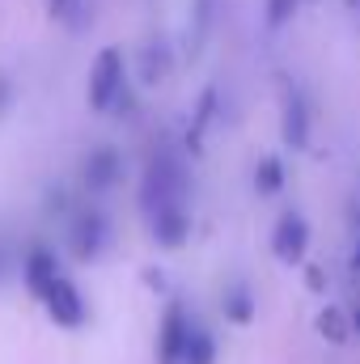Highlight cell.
Wrapping results in <instances>:
<instances>
[{
	"label": "cell",
	"instance_id": "cell-1",
	"mask_svg": "<svg viewBox=\"0 0 360 364\" xmlns=\"http://www.w3.org/2000/svg\"><path fill=\"white\" fill-rule=\"evenodd\" d=\"M174 203H186V166L179 153H157L140 178V212L153 216Z\"/></svg>",
	"mask_w": 360,
	"mask_h": 364
},
{
	"label": "cell",
	"instance_id": "cell-2",
	"mask_svg": "<svg viewBox=\"0 0 360 364\" xmlns=\"http://www.w3.org/2000/svg\"><path fill=\"white\" fill-rule=\"evenodd\" d=\"M132 81H127V55H123V47H102L97 55H93L90 64V81H85V102H90L93 114H110L115 110V102H119V93L127 90Z\"/></svg>",
	"mask_w": 360,
	"mask_h": 364
},
{
	"label": "cell",
	"instance_id": "cell-3",
	"mask_svg": "<svg viewBox=\"0 0 360 364\" xmlns=\"http://www.w3.org/2000/svg\"><path fill=\"white\" fill-rule=\"evenodd\" d=\"M110 246V216L97 203H77L68 216V255L77 263H97Z\"/></svg>",
	"mask_w": 360,
	"mask_h": 364
},
{
	"label": "cell",
	"instance_id": "cell-4",
	"mask_svg": "<svg viewBox=\"0 0 360 364\" xmlns=\"http://www.w3.org/2000/svg\"><path fill=\"white\" fill-rule=\"evenodd\" d=\"M38 305H43V314H47L60 331H81V326L90 322V301H85V292H81L64 272L55 275V284L38 296Z\"/></svg>",
	"mask_w": 360,
	"mask_h": 364
},
{
	"label": "cell",
	"instance_id": "cell-5",
	"mask_svg": "<svg viewBox=\"0 0 360 364\" xmlns=\"http://www.w3.org/2000/svg\"><path fill=\"white\" fill-rule=\"evenodd\" d=\"M309 132H314V110H309V97L301 85H284L280 93V140L301 153L309 144Z\"/></svg>",
	"mask_w": 360,
	"mask_h": 364
},
{
	"label": "cell",
	"instance_id": "cell-6",
	"mask_svg": "<svg viewBox=\"0 0 360 364\" xmlns=\"http://www.w3.org/2000/svg\"><path fill=\"white\" fill-rule=\"evenodd\" d=\"M271 255H275L284 267H301V263H305V255H309V220H305L297 208L280 212V220H275V229H271Z\"/></svg>",
	"mask_w": 360,
	"mask_h": 364
},
{
	"label": "cell",
	"instance_id": "cell-7",
	"mask_svg": "<svg viewBox=\"0 0 360 364\" xmlns=\"http://www.w3.org/2000/svg\"><path fill=\"white\" fill-rule=\"evenodd\" d=\"M119 182H123V153H119L115 144H97V149H90L85 161H81V186L97 199V195L115 191Z\"/></svg>",
	"mask_w": 360,
	"mask_h": 364
},
{
	"label": "cell",
	"instance_id": "cell-8",
	"mask_svg": "<svg viewBox=\"0 0 360 364\" xmlns=\"http://www.w3.org/2000/svg\"><path fill=\"white\" fill-rule=\"evenodd\" d=\"M186 331H191V314L182 301H170L157 326V364H182V348H186Z\"/></svg>",
	"mask_w": 360,
	"mask_h": 364
},
{
	"label": "cell",
	"instance_id": "cell-9",
	"mask_svg": "<svg viewBox=\"0 0 360 364\" xmlns=\"http://www.w3.org/2000/svg\"><path fill=\"white\" fill-rule=\"evenodd\" d=\"M144 220H149V237H153L162 250H182V246L191 242V212H186V203L162 208V212H153V216H144Z\"/></svg>",
	"mask_w": 360,
	"mask_h": 364
},
{
	"label": "cell",
	"instance_id": "cell-10",
	"mask_svg": "<svg viewBox=\"0 0 360 364\" xmlns=\"http://www.w3.org/2000/svg\"><path fill=\"white\" fill-rule=\"evenodd\" d=\"M55 275H60V259H55L47 246H30V250H26V259H21V279H26V288H30L34 301L55 284Z\"/></svg>",
	"mask_w": 360,
	"mask_h": 364
},
{
	"label": "cell",
	"instance_id": "cell-11",
	"mask_svg": "<svg viewBox=\"0 0 360 364\" xmlns=\"http://www.w3.org/2000/svg\"><path fill=\"white\" fill-rule=\"evenodd\" d=\"M221 314H225V322H233V326H250V322L259 318L255 288H250L242 275L225 284V292H221Z\"/></svg>",
	"mask_w": 360,
	"mask_h": 364
},
{
	"label": "cell",
	"instance_id": "cell-12",
	"mask_svg": "<svg viewBox=\"0 0 360 364\" xmlns=\"http://www.w3.org/2000/svg\"><path fill=\"white\" fill-rule=\"evenodd\" d=\"M314 326H318V335H322L327 343H335V348H344V343L356 335V331H352V314L339 309V305H322L318 318H314Z\"/></svg>",
	"mask_w": 360,
	"mask_h": 364
},
{
	"label": "cell",
	"instance_id": "cell-13",
	"mask_svg": "<svg viewBox=\"0 0 360 364\" xmlns=\"http://www.w3.org/2000/svg\"><path fill=\"white\" fill-rule=\"evenodd\" d=\"M182 364H216V339L203 322L191 318V331H186V348H182Z\"/></svg>",
	"mask_w": 360,
	"mask_h": 364
},
{
	"label": "cell",
	"instance_id": "cell-14",
	"mask_svg": "<svg viewBox=\"0 0 360 364\" xmlns=\"http://www.w3.org/2000/svg\"><path fill=\"white\" fill-rule=\"evenodd\" d=\"M166 73H170V47L166 43H149L140 51V81L144 85H162Z\"/></svg>",
	"mask_w": 360,
	"mask_h": 364
},
{
	"label": "cell",
	"instance_id": "cell-15",
	"mask_svg": "<svg viewBox=\"0 0 360 364\" xmlns=\"http://www.w3.org/2000/svg\"><path fill=\"white\" fill-rule=\"evenodd\" d=\"M284 161L280 157H259V166H255V191L263 195V199H271V195H280L284 191Z\"/></svg>",
	"mask_w": 360,
	"mask_h": 364
},
{
	"label": "cell",
	"instance_id": "cell-16",
	"mask_svg": "<svg viewBox=\"0 0 360 364\" xmlns=\"http://www.w3.org/2000/svg\"><path fill=\"white\" fill-rule=\"evenodd\" d=\"M301 4H305V0H263V21H268V30L292 26V17L301 13Z\"/></svg>",
	"mask_w": 360,
	"mask_h": 364
},
{
	"label": "cell",
	"instance_id": "cell-17",
	"mask_svg": "<svg viewBox=\"0 0 360 364\" xmlns=\"http://www.w3.org/2000/svg\"><path fill=\"white\" fill-rule=\"evenodd\" d=\"M47 13H51V21H64L73 30L85 26V0H47Z\"/></svg>",
	"mask_w": 360,
	"mask_h": 364
},
{
	"label": "cell",
	"instance_id": "cell-18",
	"mask_svg": "<svg viewBox=\"0 0 360 364\" xmlns=\"http://www.w3.org/2000/svg\"><path fill=\"white\" fill-rule=\"evenodd\" d=\"M301 272H305V288L309 292L327 296V272H322V263H301Z\"/></svg>",
	"mask_w": 360,
	"mask_h": 364
},
{
	"label": "cell",
	"instance_id": "cell-19",
	"mask_svg": "<svg viewBox=\"0 0 360 364\" xmlns=\"http://www.w3.org/2000/svg\"><path fill=\"white\" fill-rule=\"evenodd\" d=\"M9 110H13V77L0 68V119H4Z\"/></svg>",
	"mask_w": 360,
	"mask_h": 364
},
{
	"label": "cell",
	"instance_id": "cell-20",
	"mask_svg": "<svg viewBox=\"0 0 360 364\" xmlns=\"http://www.w3.org/2000/svg\"><path fill=\"white\" fill-rule=\"evenodd\" d=\"M144 284H149V288H157V292H166V275H162V272H149V275H144Z\"/></svg>",
	"mask_w": 360,
	"mask_h": 364
},
{
	"label": "cell",
	"instance_id": "cell-21",
	"mask_svg": "<svg viewBox=\"0 0 360 364\" xmlns=\"http://www.w3.org/2000/svg\"><path fill=\"white\" fill-rule=\"evenodd\" d=\"M352 331H356V335H360V301H356V305H352Z\"/></svg>",
	"mask_w": 360,
	"mask_h": 364
},
{
	"label": "cell",
	"instance_id": "cell-22",
	"mask_svg": "<svg viewBox=\"0 0 360 364\" xmlns=\"http://www.w3.org/2000/svg\"><path fill=\"white\" fill-rule=\"evenodd\" d=\"M352 267L360 272V237H356V250H352Z\"/></svg>",
	"mask_w": 360,
	"mask_h": 364
},
{
	"label": "cell",
	"instance_id": "cell-23",
	"mask_svg": "<svg viewBox=\"0 0 360 364\" xmlns=\"http://www.w3.org/2000/svg\"><path fill=\"white\" fill-rule=\"evenodd\" d=\"M348 13H356L360 17V0H348Z\"/></svg>",
	"mask_w": 360,
	"mask_h": 364
},
{
	"label": "cell",
	"instance_id": "cell-24",
	"mask_svg": "<svg viewBox=\"0 0 360 364\" xmlns=\"http://www.w3.org/2000/svg\"><path fill=\"white\" fill-rule=\"evenodd\" d=\"M0 275H4V259H0Z\"/></svg>",
	"mask_w": 360,
	"mask_h": 364
},
{
	"label": "cell",
	"instance_id": "cell-25",
	"mask_svg": "<svg viewBox=\"0 0 360 364\" xmlns=\"http://www.w3.org/2000/svg\"><path fill=\"white\" fill-rule=\"evenodd\" d=\"M305 4H318V0H305Z\"/></svg>",
	"mask_w": 360,
	"mask_h": 364
}]
</instances>
